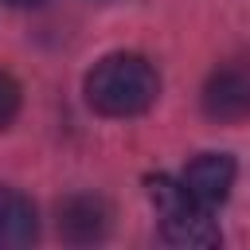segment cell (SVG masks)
<instances>
[{"label": "cell", "mask_w": 250, "mask_h": 250, "mask_svg": "<svg viewBox=\"0 0 250 250\" xmlns=\"http://www.w3.org/2000/svg\"><path fill=\"white\" fill-rule=\"evenodd\" d=\"M4 4H12V8H39V4H47V0H4Z\"/></svg>", "instance_id": "ba28073f"}, {"label": "cell", "mask_w": 250, "mask_h": 250, "mask_svg": "<svg viewBox=\"0 0 250 250\" xmlns=\"http://www.w3.org/2000/svg\"><path fill=\"white\" fill-rule=\"evenodd\" d=\"M16 113H20V82L8 70H0V129H8Z\"/></svg>", "instance_id": "52a82bcc"}, {"label": "cell", "mask_w": 250, "mask_h": 250, "mask_svg": "<svg viewBox=\"0 0 250 250\" xmlns=\"http://www.w3.org/2000/svg\"><path fill=\"white\" fill-rule=\"evenodd\" d=\"M109 230V207L98 195H70L59 207V234L66 242H98Z\"/></svg>", "instance_id": "5b68a950"}, {"label": "cell", "mask_w": 250, "mask_h": 250, "mask_svg": "<svg viewBox=\"0 0 250 250\" xmlns=\"http://www.w3.org/2000/svg\"><path fill=\"white\" fill-rule=\"evenodd\" d=\"M203 113L211 121L234 125L250 117V66L246 62H230L219 66L207 86H203Z\"/></svg>", "instance_id": "3957f363"}, {"label": "cell", "mask_w": 250, "mask_h": 250, "mask_svg": "<svg viewBox=\"0 0 250 250\" xmlns=\"http://www.w3.org/2000/svg\"><path fill=\"white\" fill-rule=\"evenodd\" d=\"M234 160L227 156V152H203V156H195L188 168H184V176H180V184L188 188V195L195 199V203H203V207H219L227 195H230V188H234Z\"/></svg>", "instance_id": "277c9868"}, {"label": "cell", "mask_w": 250, "mask_h": 250, "mask_svg": "<svg viewBox=\"0 0 250 250\" xmlns=\"http://www.w3.org/2000/svg\"><path fill=\"white\" fill-rule=\"evenodd\" d=\"M148 199L160 215V234L172 246H219L223 234L211 219V207L195 203L180 180L156 176L148 180Z\"/></svg>", "instance_id": "7a4b0ae2"}, {"label": "cell", "mask_w": 250, "mask_h": 250, "mask_svg": "<svg viewBox=\"0 0 250 250\" xmlns=\"http://www.w3.org/2000/svg\"><path fill=\"white\" fill-rule=\"evenodd\" d=\"M35 234H39L35 203L16 188H0V250L27 246V242H35Z\"/></svg>", "instance_id": "8992f818"}, {"label": "cell", "mask_w": 250, "mask_h": 250, "mask_svg": "<svg viewBox=\"0 0 250 250\" xmlns=\"http://www.w3.org/2000/svg\"><path fill=\"white\" fill-rule=\"evenodd\" d=\"M156 94H160V78L152 62L129 51L105 55L86 74V102L102 117H137L156 102Z\"/></svg>", "instance_id": "6da1fadb"}]
</instances>
